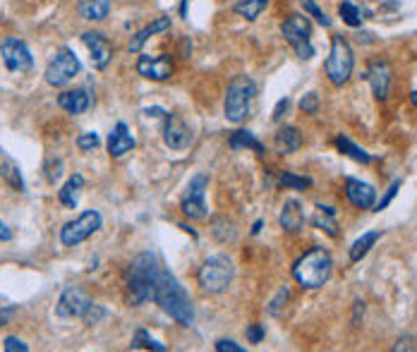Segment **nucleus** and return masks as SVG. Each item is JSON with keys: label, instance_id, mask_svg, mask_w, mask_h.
I'll return each instance as SVG.
<instances>
[{"label": "nucleus", "instance_id": "nucleus-1", "mask_svg": "<svg viewBox=\"0 0 417 352\" xmlns=\"http://www.w3.org/2000/svg\"><path fill=\"white\" fill-rule=\"evenodd\" d=\"M154 302L173 319V322H178L180 326H192L194 322L192 297H189V293L182 288V283L170 271H166V268H161L159 280H156Z\"/></svg>", "mask_w": 417, "mask_h": 352}, {"label": "nucleus", "instance_id": "nucleus-2", "mask_svg": "<svg viewBox=\"0 0 417 352\" xmlns=\"http://www.w3.org/2000/svg\"><path fill=\"white\" fill-rule=\"evenodd\" d=\"M159 273H161V266L151 251L137 254L128 268V305L139 307L147 300H154Z\"/></svg>", "mask_w": 417, "mask_h": 352}, {"label": "nucleus", "instance_id": "nucleus-3", "mask_svg": "<svg viewBox=\"0 0 417 352\" xmlns=\"http://www.w3.org/2000/svg\"><path fill=\"white\" fill-rule=\"evenodd\" d=\"M333 273V256L324 247H312L293 263V276L305 290L324 288Z\"/></svg>", "mask_w": 417, "mask_h": 352}, {"label": "nucleus", "instance_id": "nucleus-4", "mask_svg": "<svg viewBox=\"0 0 417 352\" xmlns=\"http://www.w3.org/2000/svg\"><path fill=\"white\" fill-rule=\"evenodd\" d=\"M257 96V86L250 77H235L226 89V101H223V113L226 120L233 125H240L250 118L252 101Z\"/></svg>", "mask_w": 417, "mask_h": 352}, {"label": "nucleus", "instance_id": "nucleus-5", "mask_svg": "<svg viewBox=\"0 0 417 352\" xmlns=\"http://www.w3.org/2000/svg\"><path fill=\"white\" fill-rule=\"evenodd\" d=\"M233 276H235V266H233V259L226 254H213L201 263L197 271V283L199 288L208 295H218L226 293L228 285L233 283Z\"/></svg>", "mask_w": 417, "mask_h": 352}, {"label": "nucleus", "instance_id": "nucleus-6", "mask_svg": "<svg viewBox=\"0 0 417 352\" xmlns=\"http://www.w3.org/2000/svg\"><path fill=\"white\" fill-rule=\"evenodd\" d=\"M352 67H355V55H352L350 43L343 34H333L331 39V50H328L326 58V77L333 86L348 84V79L352 77Z\"/></svg>", "mask_w": 417, "mask_h": 352}, {"label": "nucleus", "instance_id": "nucleus-7", "mask_svg": "<svg viewBox=\"0 0 417 352\" xmlns=\"http://www.w3.org/2000/svg\"><path fill=\"white\" fill-rule=\"evenodd\" d=\"M281 34L283 39L290 43V48L298 53V58L309 60L314 55L312 46V24H309L307 15H290L281 22Z\"/></svg>", "mask_w": 417, "mask_h": 352}, {"label": "nucleus", "instance_id": "nucleus-8", "mask_svg": "<svg viewBox=\"0 0 417 352\" xmlns=\"http://www.w3.org/2000/svg\"><path fill=\"white\" fill-rule=\"evenodd\" d=\"M101 225H104V216L96 209L82 211L74 221H70L60 228V242L65 247H77L84 240H89L94 232H99Z\"/></svg>", "mask_w": 417, "mask_h": 352}, {"label": "nucleus", "instance_id": "nucleus-9", "mask_svg": "<svg viewBox=\"0 0 417 352\" xmlns=\"http://www.w3.org/2000/svg\"><path fill=\"white\" fill-rule=\"evenodd\" d=\"M206 190H208V175L197 173L187 182V190L182 194L180 209L189 221H204L208 216L206 209Z\"/></svg>", "mask_w": 417, "mask_h": 352}, {"label": "nucleus", "instance_id": "nucleus-10", "mask_svg": "<svg viewBox=\"0 0 417 352\" xmlns=\"http://www.w3.org/2000/svg\"><path fill=\"white\" fill-rule=\"evenodd\" d=\"M79 72H82V65H79L77 55L65 46V48H60L53 58H50L43 77H46V81L50 86H65L77 77Z\"/></svg>", "mask_w": 417, "mask_h": 352}, {"label": "nucleus", "instance_id": "nucleus-11", "mask_svg": "<svg viewBox=\"0 0 417 352\" xmlns=\"http://www.w3.org/2000/svg\"><path fill=\"white\" fill-rule=\"evenodd\" d=\"M0 55H3L5 67L15 74L31 72V67H34V58H31L29 46L22 39H17V36L3 39V43H0Z\"/></svg>", "mask_w": 417, "mask_h": 352}, {"label": "nucleus", "instance_id": "nucleus-12", "mask_svg": "<svg viewBox=\"0 0 417 352\" xmlns=\"http://www.w3.org/2000/svg\"><path fill=\"white\" fill-rule=\"evenodd\" d=\"M94 305L91 295L79 285H70L62 290L58 307H55V314L60 319H82L87 314V310Z\"/></svg>", "mask_w": 417, "mask_h": 352}, {"label": "nucleus", "instance_id": "nucleus-13", "mask_svg": "<svg viewBox=\"0 0 417 352\" xmlns=\"http://www.w3.org/2000/svg\"><path fill=\"white\" fill-rule=\"evenodd\" d=\"M163 142H166L168 149L182 151L192 144V130L182 118L168 113V115H163Z\"/></svg>", "mask_w": 417, "mask_h": 352}, {"label": "nucleus", "instance_id": "nucleus-14", "mask_svg": "<svg viewBox=\"0 0 417 352\" xmlns=\"http://www.w3.org/2000/svg\"><path fill=\"white\" fill-rule=\"evenodd\" d=\"M82 43L89 50L91 65L96 70H106L109 62L113 60V43L109 41V36H104L101 31H84L82 34Z\"/></svg>", "mask_w": 417, "mask_h": 352}, {"label": "nucleus", "instance_id": "nucleus-15", "mask_svg": "<svg viewBox=\"0 0 417 352\" xmlns=\"http://www.w3.org/2000/svg\"><path fill=\"white\" fill-rule=\"evenodd\" d=\"M137 72L147 79L154 81H166L173 74V60L170 55H139L137 60Z\"/></svg>", "mask_w": 417, "mask_h": 352}, {"label": "nucleus", "instance_id": "nucleus-16", "mask_svg": "<svg viewBox=\"0 0 417 352\" xmlns=\"http://www.w3.org/2000/svg\"><path fill=\"white\" fill-rule=\"evenodd\" d=\"M365 79L369 81L372 93L379 101H387L391 93V65L387 60H372L367 72H365Z\"/></svg>", "mask_w": 417, "mask_h": 352}, {"label": "nucleus", "instance_id": "nucleus-17", "mask_svg": "<svg viewBox=\"0 0 417 352\" xmlns=\"http://www.w3.org/2000/svg\"><path fill=\"white\" fill-rule=\"evenodd\" d=\"M345 197L350 201L352 206H357V209H372L377 201V190L369 185V182H362L357 178H345Z\"/></svg>", "mask_w": 417, "mask_h": 352}, {"label": "nucleus", "instance_id": "nucleus-18", "mask_svg": "<svg viewBox=\"0 0 417 352\" xmlns=\"http://www.w3.org/2000/svg\"><path fill=\"white\" fill-rule=\"evenodd\" d=\"M137 147L135 137L130 135L128 125L125 123H118L116 127H113V132L109 135V154L111 159H123L128 151H132Z\"/></svg>", "mask_w": 417, "mask_h": 352}, {"label": "nucleus", "instance_id": "nucleus-19", "mask_svg": "<svg viewBox=\"0 0 417 352\" xmlns=\"http://www.w3.org/2000/svg\"><path fill=\"white\" fill-rule=\"evenodd\" d=\"M278 223H281V228L286 232H300L302 225H305V211H302V204L295 199H290L283 204L281 213H278Z\"/></svg>", "mask_w": 417, "mask_h": 352}, {"label": "nucleus", "instance_id": "nucleus-20", "mask_svg": "<svg viewBox=\"0 0 417 352\" xmlns=\"http://www.w3.org/2000/svg\"><path fill=\"white\" fill-rule=\"evenodd\" d=\"M168 29H170V17H166V15L156 17L154 22L147 24L144 29H139L137 34L132 36L130 43H128V50H130V53H139V50H142V46L151 39V36L161 34V31H168Z\"/></svg>", "mask_w": 417, "mask_h": 352}, {"label": "nucleus", "instance_id": "nucleus-21", "mask_svg": "<svg viewBox=\"0 0 417 352\" xmlns=\"http://www.w3.org/2000/svg\"><path fill=\"white\" fill-rule=\"evenodd\" d=\"M302 147V135H300V130L298 127H281L274 135V149L278 151L281 156H286V154H295Z\"/></svg>", "mask_w": 417, "mask_h": 352}, {"label": "nucleus", "instance_id": "nucleus-22", "mask_svg": "<svg viewBox=\"0 0 417 352\" xmlns=\"http://www.w3.org/2000/svg\"><path fill=\"white\" fill-rule=\"evenodd\" d=\"M89 93L84 89H70V91H62L58 96V106L65 113H72V115H82L87 108H89Z\"/></svg>", "mask_w": 417, "mask_h": 352}, {"label": "nucleus", "instance_id": "nucleus-23", "mask_svg": "<svg viewBox=\"0 0 417 352\" xmlns=\"http://www.w3.org/2000/svg\"><path fill=\"white\" fill-rule=\"evenodd\" d=\"M82 190H84V178L79 173H74L72 178H67V182L62 185V190L58 192V201L65 209H77Z\"/></svg>", "mask_w": 417, "mask_h": 352}, {"label": "nucleus", "instance_id": "nucleus-24", "mask_svg": "<svg viewBox=\"0 0 417 352\" xmlns=\"http://www.w3.org/2000/svg\"><path fill=\"white\" fill-rule=\"evenodd\" d=\"M312 225L317 230H324L328 237H338L336 209L326 204H317V211H314V216H312Z\"/></svg>", "mask_w": 417, "mask_h": 352}, {"label": "nucleus", "instance_id": "nucleus-25", "mask_svg": "<svg viewBox=\"0 0 417 352\" xmlns=\"http://www.w3.org/2000/svg\"><path fill=\"white\" fill-rule=\"evenodd\" d=\"M77 10H79L82 20L101 22V20L109 17L111 0H77Z\"/></svg>", "mask_w": 417, "mask_h": 352}, {"label": "nucleus", "instance_id": "nucleus-26", "mask_svg": "<svg viewBox=\"0 0 417 352\" xmlns=\"http://www.w3.org/2000/svg\"><path fill=\"white\" fill-rule=\"evenodd\" d=\"M0 178L8 182L12 190L24 192V180H22L20 166H17V163L12 161L10 156H5V154H0Z\"/></svg>", "mask_w": 417, "mask_h": 352}, {"label": "nucleus", "instance_id": "nucleus-27", "mask_svg": "<svg viewBox=\"0 0 417 352\" xmlns=\"http://www.w3.org/2000/svg\"><path fill=\"white\" fill-rule=\"evenodd\" d=\"M379 237H382V230H369V232H365L362 237H357V240L350 244V261L352 263L362 261L365 256L369 254V249L379 242Z\"/></svg>", "mask_w": 417, "mask_h": 352}, {"label": "nucleus", "instance_id": "nucleus-28", "mask_svg": "<svg viewBox=\"0 0 417 352\" xmlns=\"http://www.w3.org/2000/svg\"><path fill=\"white\" fill-rule=\"evenodd\" d=\"M228 144H230V149H235V151L252 149V151H257V154H264L262 142H259L250 130H235V132H233V135L228 137Z\"/></svg>", "mask_w": 417, "mask_h": 352}, {"label": "nucleus", "instance_id": "nucleus-29", "mask_svg": "<svg viewBox=\"0 0 417 352\" xmlns=\"http://www.w3.org/2000/svg\"><path fill=\"white\" fill-rule=\"evenodd\" d=\"M267 5H269V0H238V3L233 5V12L243 17V20L255 22L257 17L267 10Z\"/></svg>", "mask_w": 417, "mask_h": 352}, {"label": "nucleus", "instance_id": "nucleus-30", "mask_svg": "<svg viewBox=\"0 0 417 352\" xmlns=\"http://www.w3.org/2000/svg\"><path fill=\"white\" fill-rule=\"evenodd\" d=\"M336 149H338L343 156H350L352 161L362 163V166H369V163H372V156L367 154V151H365L362 147H357L355 142H350V140H348V137H343V135L336 137Z\"/></svg>", "mask_w": 417, "mask_h": 352}, {"label": "nucleus", "instance_id": "nucleus-31", "mask_svg": "<svg viewBox=\"0 0 417 352\" xmlns=\"http://www.w3.org/2000/svg\"><path fill=\"white\" fill-rule=\"evenodd\" d=\"M211 225H213L211 232H213V237H216L218 242H223V244L235 242L238 230H235V223H233V221H228L226 216H218V218H213Z\"/></svg>", "mask_w": 417, "mask_h": 352}, {"label": "nucleus", "instance_id": "nucleus-32", "mask_svg": "<svg viewBox=\"0 0 417 352\" xmlns=\"http://www.w3.org/2000/svg\"><path fill=\"white\" fill-rule=\"evenodd\" d=\"M338 12H340V17H343V22L352 29H357L365 20V12L360 10L355 3H350V0H343V3L338 5Z\"/></svg>", "mask_w": 417, "mask_h": 352}, {"label": "nucleus", "instance_id": "nucleus-33", "mask_svg": "<svg viewBox=\"0 0 417 352\" xmlns=\"http://www.w3.org/2000/svg\"><path fill=\"white\" fill-rule=\"evenodd\" d=\"M278 182H281L286 190H298V192H305L312 187V178H307V175H298V173H281V178H278Z\"/></svg>", "mask_w": 417, "mask_h": 352}, {"label": "nucleus", "instance_id": "nucleus-34", "mask_svg": "<svg viewBox=\"0 0 417 352\" xmlns=\"http://www.w3.org/2000/svg\"><path fill=\"white\" fill-rule=\"evenodd\" d=\"M137 348H144V350H156V352H166L168 348L163 343H159L156 338H151L147 331L144 329H139L135 333V338H132V350H137Z\"/></svg>", "mask_w": 417, "mask_h": 352}, {"label": "nucleus", "instance_id": "nucleus-35", "mask_svg": "<svg viewBox=\"0 0 417 352\" xmlns=\"http://www.w3.org/2000/svg\"><path fill=\"white\" fill-rule=\"evenodd\" d=\"M302 8H305L307 15H309V17H314V20H317V22L321 24V27H326V29L331 27V20H328V15L319 8L317 3H314V0H302Z\"/></svg>", "mask_w": 417, "mask_h": 352}, {"label": "nucleus", "instance_id": "nucleus-36", "mask_svg": "<svg viewBox=\"0 0 417 352\" xmlns=\"http://www.w3.org/2000/svg\"><path fill=\"white\" fill-rule=\"evenodd\" d=\"M77 147L79 151H87V154H89V151H96L101 147V140L96 132H84V135L77 137Z\"/></svg>", "mask_w": 417, "mask_h": 352}, {"label": "nucleus", "instance_id": "nucleus-37", "mask_svg": "<svg viewBox=\"0 0 417 352\" xmlns=\"http://www.w3.org/2000/svg\"><path fill=\"white\" fill-rule=\"evenodd\" d=\"M319 106H321V101H319V93L317 91H309V93H305V96L300 98V108L305 110V113H309V115H317Z\"/></svg>", "mask_w": 417, "mask_h": 352}, {"label": "nucleus", "instance_id": "nucleus-38", "mask_svg": "<svg viewBox=\"0 0 417 352\" xmlns=\"http://www.w3.org/2000/svg\"><path fill=\"white\" fill-rule=\"evenodd\" d=\"M401 185H403V180H401V178H396L394 182H391V187L387 190V194H384V197L377 201V209H374V211H384V209H387L391 201L396 199V194H398V190H401Z\"/></svg>", "mask_w": 417, "mask_h": 352}, {"label": "nucleus", "instance_id": "nucleus-39", "mask_svg": "<svg viewBox=\"0 0 417 352\" xmlns=\"http://www.w3.org/2000/svg\"><path fill=\"white\" fill-rule=\"evenodd\" d=\"M288 300H290V290H288V288H281V290L276 293V297L271 300V305H269V314H271V317H278L283 307H286Z\"/></svg>", "mask_w": 417, "mask_h": 352}, {"label": "nucleus", "instance_id": "nucleus-40", "mask_svg": "<svg viewBox=\"0 0 417 352\" xmlns=\"http://www.w3.org/2000/svg\"><path fill=\"white\" fill-rule=\"evenodd\" d=\"M106 314H109V312H106L101 305H91L82 319H84V324H87V326H96V324H101V322H104V319H106Z\"/></svg>", "mask_w": 417, "mask_h": 352}, {"label": "nucleus", "instance_id": "nucleus-41", "mask_svg": "<svg viewBox=\"0 0 417 352\" xmlns=\"http://www.w3.org/2000/svg\"><path fill=\"white\" fill-rule=\"evenodd\" d=\"M3 348H5V352H29V345L24 343V341H20L17 336H8V338H5Z\"/></svg>", "mask_w": 417, "mask_h": 352}, {"label": "nucleus", "instance_id": "nucleus-42", "mask_svg": "<svg viewBox=\"0 0 417 352\" xmlns=\"http://www.w3.org/2000/svg\"><path fill=\"white\" fill-rule=\"evenodd\" d=\"M216 352H245V348L243 345H238L235 341L221 338V341H216Z\"/></svg>", "mask_w": 417, "mask_h": 352}, {"label": "nucleus", "instance_id": "nucleus-43", "mask_svg": "<svg viewBox=\"0 0 417 352\" xmlns=\"http://www.w3.org/2000/svg\"><path fill=\"white\" fill-rule=\"evenodd\" d=\"M248 341H250V343H262V341H264V329H262V324H252V326H248Z\"/></svg>", "mask_w": 417, "mask_h": 352}, {"label": "nucleus", "instance_id": "nucleus-44", "mask_svg": "<svg viewBox=\"0 0 417 352\" xmlns=\"http://www.w3.org/2000/svg\"><path fill=\"white\" fill-rule=\"evenodd\" d=\"M394 350H396V352H398V350H417V341H415V338H410V336L398 338V343L394 345Z\"/></svg>", "mask_w": 417, "mask_h": 352}, {"label": "nucleus", "instance_id": "nucleus-45", "mask_svg": "<svg viewBox=\"0 0 417 352\" xmlns=\"http://www.w3.org/2000/svg\"><path fill=\"white\" fill-rule=\"evenodd\" d=\"M288 108H290V98H288V96L278 101V106H276V108H274V120H281V118H283V115H286V113H288Z\"/></svg>", "mask_w": 417, "mask_h": 352}, {"label": "nucleus", "instance_id": "nucleus-46", "mask_svg": "<svg viewBox=\"0 0 417 352\" xmlns=\"http://www.w3.org/2000/svg\"><path fill=\"white\" fill-rule=\"evenodd\" d=\"M15 314H17V310H12V307H8V310H0V329H3L5 324H10Z\"/></svg>", "mask_w": 417, "mask_h": 352}, {"label": "nucleus", "instance_id": "nucleus-47", "mask_svg": "<svg viewBox=\"0 0 417 352\" xmlns=\"http://www.w3.org/2000/svg\"><path fill=\"white\" fill-rule=\"evenodd\" d=\"M12 240V228L8 223L0 221V242H10Z\"/></svg>", "mask_w": 417, "mask_h": 352}, {"label": "nucleus", "instance_id": "nucleus-48", "mask_svg": "<svg viewBox=\"0 0 417 352\" xmlns=\"http://www.w3.org/2000/svg\"><path fill=\"white\" fill-rule=\"evenodd\" d=\"M262 225H264L262 221H257V223H255V228H252V235H259V230H262Z\"/></svg>", "mask_w": 417, "mask_h": 352}, {"label": "nucleus", "instance_id": "nucleus-49", "mask_svg": "<svg viewBox=\"0 0 417 352\" xmlns=\"http://www.w3.org/2000/svg\"><path fill=\"white\" fill-rule=\"evenodd\" d=\"M410 101H413V106H415V108H417V89H415L413 93H410Z\"/></svg>", "mask_w": 417, "mask_h": 352}]
</instances>
